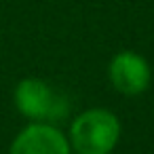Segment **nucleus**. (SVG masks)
<instances>
[{"instance_id":"nucleus-1","label":"nucleus","mask_w":154,"mask_h":154,"mask_svg":"<svg viewBox=\"0 0 154 154\" xmlns=\"http://www.w3.org/2000/svg\"><path fill=\"white\" fill-rule=\"evenodd\" d=\"M120 137V122L108 110L82 112L70 129L72 148L78 154H108Z\"/></svg>"},{"instance_id":"nucleus-2","label":"nucleus","mask_w":154,"mask_h":154,"mask_svg":"<svg viewBox=\"0 0 154 154\" xmlns=\"http://www.w3.org/2000/svg\"><path fill=\"white\" fill-rule=\"evenodd\" d=\"M15 103L17 110L32 120H45V118L53 120L66 114V103L53 93L49 85L36 78H26L17 85Z\"/></svg>"},{"instance_id":"nucleus-3","label":"nucleus","mask_w":154,"mask_h":154,"mask_svg":"<svg viewBox=\"0 0 154 154\" xmlns=\"http://www.w3.org/2000/svg\"><path fill=\"white\" fill-rule=\"evenodd\" d=\"M110 80L118 93L139 95L150 85V66L139 53L122 51L110 63Z\"/></svg>"},{"instance_id":"nucleus-4","label":"nucleus","mask_w":154,"mask_h":154,"mask_svg":"<svg viewBox=\"0 0 154 154\" xmlns=\"http://www.w3.org/2000/svg\"><path fill=\"white\" fill-rule=\"evenodd\" d=\"M11 154H70V141L53 125L34 122L15 137Z\"/></svg>"},{"instance_id":"nucleus-5","label":"nucleus","mask_w":154,"mask_h":154,"mask_svg":"<svg viewBox=\"0 0 154 154\" xmlns=\"http://www.w3.org/2000/svg\"><path fill=\"white\" fill-rule=\"evenodd\" d=\"M108 154H110V152H108Z\"/></svg>"}]
</instances>
